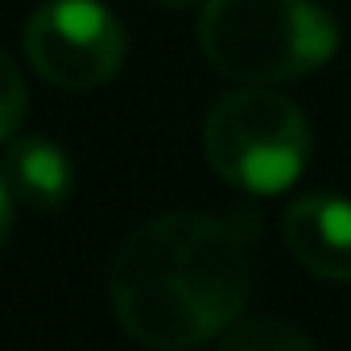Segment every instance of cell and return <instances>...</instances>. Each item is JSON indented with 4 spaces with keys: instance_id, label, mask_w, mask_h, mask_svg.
<instances>
[{
    "instance_id": "cell-2",
    "label": "cell",
    "mask_w": 351,
    "mask_h": 351,
    "mask_svg": "<svg viewBox=\"0 0 351 351\" xmlns=\"http://www.w3.org/2000/svg\"><path fill=\"white\" fill-rule=\"evenodd\" d=\"M199 46L236 83H285L339 50V25L314 0H203Z\"/></svg>"
},
{
    "instance_id": "cell-8",
    "label": "cell",
    "mask_w": 351,
    "mask_h": 351,
    "mask_svg": "<svg viewBox=\"0 0 351 351\" xmlns=\"http://www.w3.org/2000/svg\"><path fill=\"white\" fill-rule=\"evenodd\" d=\"M25 108H29V95H25L21 71H17V62L5 50H0V141H9L21 128Z\"/></svg>"
},
{
    "instance_id": "cell-9",
    "label": "cell",
    "mask_w": 351,
    "mask_h": 351,
    "mask_svg": "<svg viewBox=\"0 0 351 351\" xmlns=\"http://www.w3.org/2000/svg\"><path fill=\"white\" fill-rule=\"evenodd\" d=\"M9 232H13V195H9L5 178H0V248L9 244Z\"/></svg>"
},
{
    "instance_id": "cell-10",
    "label": "cell",
    "mask_w": 351,
    "mask_h": 351,
    "mask_svg": "<svg viewBox=\"0 0 351 351\" xmlns=\"http://www.w3.org/2000/svg\"><path fill=\"white\" fill-rule=\"evenodd\" d=\"M161 5H195V0H161Z\"/></svg>"
},
{
    "instance_id": "cell-6",
    "label": "cell",
    "mask_w": 351,
    "mask_h": 351,
    "mask_svg": "<svg viewBox=\"0 0 351 351\" xmlns=\"http://www.w3.org/2000/svg\"><path fill=\"white\" fill-rule=\"evenodd\" d=\"M0 178H5L13 203H21L29 211H54L75 191V165H71V157L54 141L21 136V141H13L5 149Z\"/></svg>"
},
{
    "instance_id": "cell-4",
    "label": "cell",
    "mask_w": 351,
    "mask_h": 351,
    "mask_svg": "<svg viewBox=\"0 0 351 351\" xmlns=\"http://www.w3.org/2000/svg\"><path fill=\"white\" fill-rule=\"evenodd\" d=\"M128 38L99 0H50L25 21V58L66 91L108 83L124 62Z\"/></svg>"
},
{
    "instance_id": "cell-3",
    "label": "cell",
    "mask_w": 351,
    "mask_h": 351,
    "mask_svg": "<svg viewBox=\"0 0 351 351\" xmlns=\"http://www.w3.org/2000/svg\"><path fill=\"white\" fill-rule=\"evenodd\" d=\"M203 149L223 182L248 195H281L310 161V124L289 95L244 83L207 112Z\"/></svg>"
},
{
    "instance_id": "cell-1",
    "label": "cell",
    "mask_w": 351,
    "mask_h": 351,
    "mask_svg": "<svg viewBox=\"0 0 351 351\" xmlns=\"http://www.w3.org/2000/svg\"><path fill=\"white\" fill-rule=\"evenodd\" d=\"M252 215L169 211L124 236L112 261V314L145 347L182 351L219 339L252 289Z\"/></svg>"
},
{
    "instance_id": "cell-5",
    "label": "cell",
    "mask_w": 351,
    "mask_h": 351,
    "mask_svg": "<svg viewBox=\"0 0 351 351\" xmlns=\"http://www.w3.org/2000/svg\"><path fill=\"white\" fill-rule=\"evenodd\" d=\"M281 232L302 269L322 281H351V199L302 195L285 211Z\"/></svg>"
},
{
    "instance_id": "cell-7",
    "label": "cell",
    "mask_w": 351,
    "mask_h": 351,
    "mask_svg": "<svg viewBox=\"0 0 351 351\" xmlns=\"http://www.w3.org/2000/svg\"><path fill=\"white\" fill-rule=\"evenodd\" d=\"M223 351H306L310 339L302 330H293L281 318H248V322H232L219 335Z\"/></svg>"
}]
</instances>
